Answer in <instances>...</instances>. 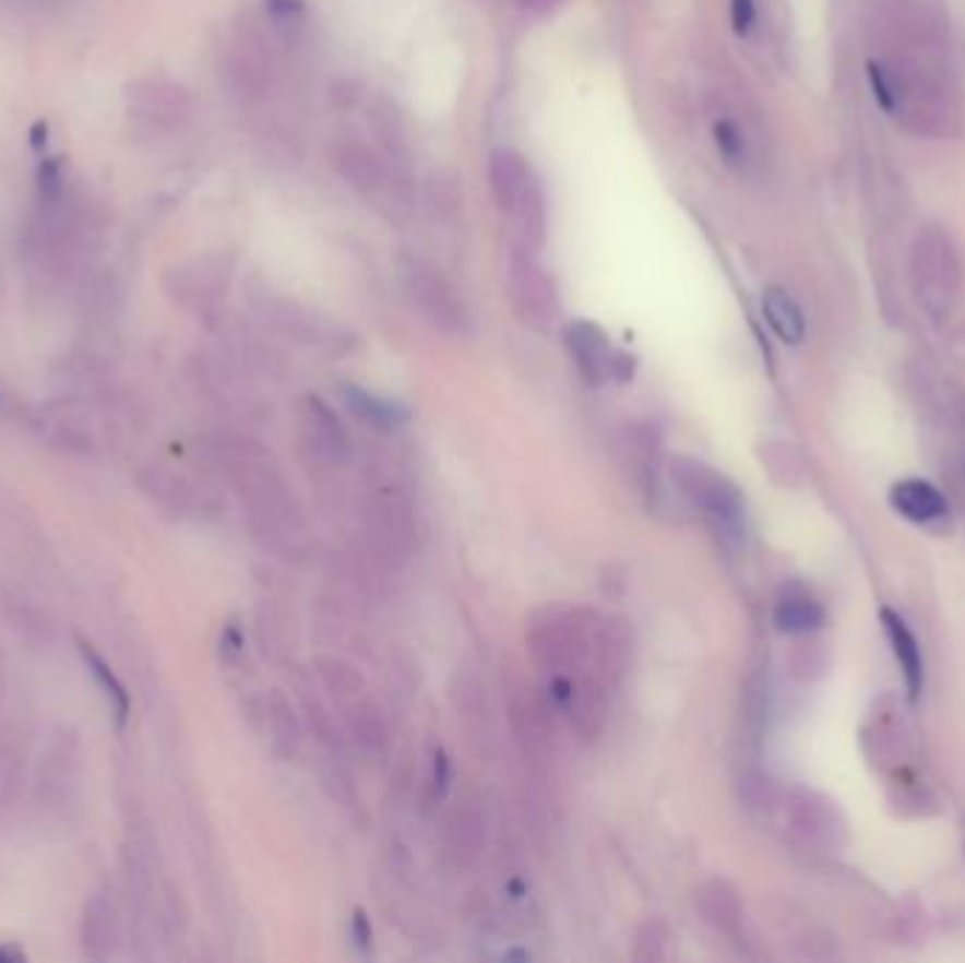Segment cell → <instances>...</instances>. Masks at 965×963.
I'll return each mask as SVG.
<instances>
[{"instance_id": "4fadbf2b", "label": "cell", "mask_w": 965, "mask_h": 963, "mask_svg": "<svg viewBox=\"0 0 965 963\" xmlns=\"http://www.w3.org/2000/svg\"><path fill=\"white\" fill-rule=\"evenodd\" d=\"M632 628L624 616L598 619L593 639V673L607 690H616L632 662Z\"/></svg>"}, {"instance_id": "1f68e13d", "label": "cell", "mask_w": 965, "mask_h": 963, "mask_svg": "<svg viewBox=\"0 0 965 963\" xmlns=\"http://www.w3.org/2000/svg\"><path fill=\"white\" fill-rule=\"evenodd\" d=\"M714 142H717L728 165H740L742 158H746V139H742L740 128L731 119H720V122L714 124Z\"/></svg>"}, {"instance_id": "44dd1931", "label": "cell", "mask_w": 965, "mask_h": 963, "mask_svg": "<svg viewBox=\"0 0 965 963\" xmlns=\"http://www.w3.org/2000/svg\"><path fill=\"white\" fill-rule=\"evenodd\" d=\"M756 452H760L762 469L769 472V478L782 489H799L808 480V464L790 441H762Z\"/></svg>"}, {"instance_id": "ffe728a7", "label": "cell", "mask_w": 965, "mask_h": 963, "mask_svg": "<svg viewBox=\"0 0 965 963\" xmlns=\"http://www.w3.org/2000/svg\"><path fill=\"white\" fill-rule=\"evenodd\" d=\"M762 314L769 320L771 331L785 345H799L805 340V334H808V322H805L802 308H799V302L785 288H765V294H762Z\"/></svg>"}, {"instance_id": "9c48e42d", "label": "cell", "mask_w": 965, "mask_h": 963, "mask_svg": "<svg viewBox=\"0 0 965 963\" xmlns=\"http://www.w3.org/2000/svg\"><path fill=\"white\" fill-rule=\"evenodd\" d=\"M269 317H272V322L283 334L302 342V345H311V348L327 350V354L345 356L359 345V336H356V331L350 325L334 320V317L320 314V311H313V308L302 306V302L274 300L272 314Z\"/></svg>"}, {"instance_id": "836d02e7", "label": "cell", "mask_w": 965, "mask_h": 963, "mask_svg": "<svg viewBox=\"0 0 965 963\" xmlns=\"http://www.w3.org/2000/svg\"><path fill=\"white\" fill-rule=\"evenodd\" d=\"M37 181H40L43 195H57L60 190V162L57 158H46L37 170Z\"/></svg>"}, {"instance_id": "e575fe53", "label": "cell", "mask_w": 965, "mask_h": 963, "mask_svg": "<svg viewBox=\"0 0 965 963\" xmlns=\"http://www.w3.org/2000/svg\"><path fill=\"white\" fill-rule=\"evenodd\" d=\"M265 9L277 21H297L306 9V0H265Z\"/></svg>"}, {"instance_id": "6da1fadb", "label": "cell", "mask_w": 965, "mask_h": 963, "mask_svg": "<svg viewBox=\"0 0 965 963\" xmlns=\"http://www.w3.org/2000/svg\"><path fill=\"white\" fill-rule=\"evenodd\" d=\"M867 9V32L878 46L867 74L878 105L912 133H952L960 119L957 85L938 23L912 0H870Z\"/></svg>"}, {"instance_id": "7a4b0ae2", "label": "cell", "mask_w": 965, "mask_h": 963, "mask_svg": "<svg viewBox=\"0 0 965 963\" xmlns=\"http://www.w3.org/2000/svg\"><path fill=\"white\" fill-rule=\"evenodd\" d=\"M598 616L587 608H543L528 628V650L539 670L553 676L593 673V639Z\"/></svg>"}, {"instance_id": "5bb4252c", "label": "cell", "mask_w": 965, "mask_h": 963, "mask_svg": "<svg viewBox=\"0 0 965 963\" xmlns=\"http://www.w3.org/2000/svg\"><path fill=\"white\" fill-rule=\"evenodd\" d=\"M443 847L457 868H472L486 847V813L475 802H463L446 817Z\"/></svg>"}, {"instance_id": "2e32d148", "label": "cell", "mask_w": 965, "mask_h": 963, "mask_svg": "<svg viewBox=\"0 0 965 963\" xmlns=\"http://www.w3.org/2000/svg\"><path fill=\"white\" fill-rule=\"evenodd\" d=\"M890 503L901 518L920 523V526L924 523H934V520L945 518V512H949V503H945L943 492H940L938 486L920 478L897 480L892 486Z\"/></svg>"}, {"instance_id": "d590c367", "label": "cell", "mask_w": 965, "mask_h": 963, "mask_svg": "<svg viewBox=\"0 0 965 963\" xmlns=\"http://www.w3.org/2000/svg\"><path fill=\"white\" fill-rule=\"evenodd\" d=\"M446 780H449V765L443 754H436V774H432V794L436 797H443L446 792Z\"/></svg>"}, {"instance_id": "74e56055", "label": "cell", "mask_w": 965, "mask_h": 963, "mask_svg": "<svg viewBox=\"0 0 965 963\" xmlns=\"http://www.w3.org/2000/svg\"><path fill=\"white\" fill-rule=\"evenodd\" d=\"M559 3H562V0H517L520 9H525V12H537V14L551 12V9H557Z\"/></svg>"}, {"instance_id": "3957f363", "label": "cell", "mask_w": 965, "mask_h": 963, "mask_svg": "<svg viewBox=\"0 0 965 963\" xmlns=\"http://www.w3.org/2000/svg\"><path fill=\"white\" fill-rule=\"evenodd\" d=\"M909 283L931 322H945L963 297V263L940 226H924L912 240Z\"/></svg>"}, {"instance_id": "8992f818", "label": "cell", "mask_w": 965, "mask_h": 963, "mask_svg": "<svg viewBox=\"0 0 965 963\" xmlns=\"http://www.w3.org/2000/svg\"><path fill=\"white\" fill-rule=\"evenodd\" d=\"M509 300L520 320L537 334H548L559 322L557 283L528 252H511L509 258Z\"/></svg>"}, {"instance_id": "d6a6232c", "label": "cell", "mask_w": 965, "mask_h": 963, "mask_svg": "<svg viewBox=\"0 0 965 963\" xmlns=\"http://www.w3.org/2000/svg\"><path fill=\"white\" fill-rule=\"evenodd\" d=\"M756 23V0H731V26L737 35H748Z\"/></svg>"}, {"instance_id": "7c38bea8", "label": "cell", "mask_w": 965, "mask_h": 963, "mask_svg": "<svg viewBox=\"0 0 965 963\" xmlns=\"http://www.w3.org/2000/svg\"><path fill=\"white\" fill-rule=\"evenodd\" d=\"M297 418L299 427H302L306 444L311 447L322 461L339 464V461L347 459L350 441H347L345 424H342L339 416L331 411V404L322 402L320 396H302V402L297 404Z\"/></svg>"}, {"instance_id": "d4e9b609", "label": "cell", "mask_w": 965, "mask_h": 963, "mask_svg": "<svg viewBox=\"0 0 965 963\" xmlns=\"http://www.w3.org/2000/svg\"><path fill=\"white\" fill-rule=\"evenodd\" d=\"M114 904L103 895H94L88 904H85V918H82V941H85V952L91 958H105L114 947Z\"/></svg>"}, {"instance_id": "8d00e7d4", "label": "cell", "mask_w": 965, "mask_h": 963, "mask_svg": "<svg viewBox=\"0 0 965 963\" xmlns=\"http://www.w3.org/2000/svg\"><path fill=\"white\" fill-rule=\"evenodd\" d=\"M28 144H32V151H37V153L46 147L48 144V122L46 119H37V122L28 128Z\"/></svg>"}, {"instance_id": "52a82bcc", "label": "cell", "mask_w": 965, "mask_h": 963, "mask_svg": "<svg viewBox=\"0 0 965 963\" xmlns=\"http://www.w3.org/2000/svg\"><path fill=\"white\" fill-rule=\"evenodd\" d=\"M785 817L796 840H802L808 847L830 851L836 854L847 845V820L842 808L827 797L808 786H794L785 794Z\"/></svg>"}, {"instance_id": "4316f807", "label": "cell", "mask_w": 965, "mask_h": 963, "mask_svg": "<svg viewBox=\"0 0 965 963\" xmlns=\"http://www.w3.org/2000/svg\"><path fill=\"white\" fill-rule=\"evenodd\" d=\"M265 715H269V726H272V740L277 746L279 754L291 758L299 749V721L294 706L288 704L286 696L272 692L269 701H265Z\"/></svg>"}, {"instance_id": "484cf974", "label": "cell", "mask_w": 965, "mask_h": 963, "mask_svg": "<svg viewBox=\"0 0 965 963\" xmlns=\"http://www.w3.org/2000/svg\"><path fill=\"white\" fill-rule=\"evenodd\" d=\"M370 128H373L376 142L384 147V153L393 158L407 156V130H404L402 114L388 99H376L373 108H370L368 117Z\"/></svg>"}, {"instance_id": "f35d334b", "label": "cell", "mask_w": 965, "mask_h": 963, "mask_svg": "<svg viewBox=\"0 0 965 963\" xmlns=\"http://www.w3.org/2000/svg\"><path fill=\"white\" fill-rule=\"evenodd\" d=\"M354 938H356V943H359V947H368L370 927H368V922H365V916H361V910H359V913H356V918H354Z\"/></svg>"}, {"instance_id": "30bf717a", "label": "cell", "mask_w": 965, "mask_h": 963, "mask_svg": "<svg viewBox=\"0 0 965 963\" xmlns=\"http://www.w3.org/2000/svg\"><path fill=\"white\" fill-rule=\"evenodd\" d=\"M543 698L534 692L520 690L509 701V721L514 732V744L525 763L537 774H545L553 763V726L551 715Z\"/></svg>"}, {"instance_id": "277c9868", "label": "cell", "mask_w": 965, "mask_h": 963, "mask_svg": "<svg viewBox=\"0 0 965 963\" xmlns=\"http://www.w3.org/2000/svg\"><path fill=\"white\" fill-rule=\"evenodd\" d=\"M669 478L726 537H740L746 526V500L731 478L692 455H669Z\"/></svg>"}, {"instance_id": "ba28073f", "label": "cell", "mask_w": 965, "mask_h": 963, "mask_svg": "<svg viewBox=\"0 0 965 963\" xmlns=\"http://www.w3.org/2000/svg\"><path fill=\"white\" fill-rule=\"evenodd\" d=\"M404 281H407V292L418 311L436 329L446 331V334H457L466 329V308H463L461 294L446 281L441 269L424 263V260H409L404 269Z\"/></svg>"}, {"instance_id": "d6986e66", "label": "cell", "mask_w": 965, "mask_h": 963, "mask_svg": "<svg viewBox=\"0 0 965 963\" xmlns=\"http://www.w3.org/2000/svg\"><path fill=\"white\" fill-rule=\"evenodd\" d=\"M339 170L342 176L350 181L359 192L365 195H379V192H388V170L381 165V158L376 156L370 147L365 144H345L339 151Z\"/></svg>"}, {"instance_id": "603a6c76", "label": "cell", "mask_w": 965, "mask_h": 963, "mask_svg": "<svg viewBox=\"0 0 965 963\" xmlns=\"http://www.w3.org/2000/svg\"><path fill=\"white\" fill-rule=\"evenodd\" d=\"M373 520L376 537L384 543V548H390V551H407L409 543H413V518H409V509L402 500H376Z\"/></svg>"}, {"instance_id": "9a60e30c", "label": "cell", "mask_w": 965, "mask_h": 963, "mask_svg": "<svg viewBox=\"0 0 965 963\" xmlns=\"http://www.w3.org/2000/svg\"><path fill=\"white\" fill-rule=\"evenodd\" d=\"M698 910H701L703 922L712 924L717 932L728 938H740L746 913H742L740 893H737L735 884H728L726 879H708L698 890Z\"/></svg>"}, {"instance_id": "5b68a950", "label": "cell", "mask_w": 965, "mask_h": 963, "mask_svg": "<svg viewBox=\"0 0 965 963\" xmlns=\"http://www.w3.org/2000/svg\"><path fill=\"white\" fill-rule=\"evenodd\" d=\"M491 195L497 206L514 218L528 243H543L545 238V195L528 162L514 151H500L489 165Z\"/></svg>"}, {"instance_id": "ac0fdd59", "label": "cell", "mask_w": 965, "mask_h": 963, "mask_svg": "<svg viewBox=\"0 0 965 963\" xmlns=\"http://www.w3.org/2000/svg\"><path fill=\"white\" fill-rule=\"evenodd\" d=\"M342 399H345L347 411L354 413L361 424L373 427V430H395L409 418V411L404 404L376 396V393L359 388V384H342Z\"/></svg>"}, {"instance_id": "ab89813d", "label": "cell", "mask_w": 965, "mask_h": 963, "mask_svg": "<svg viewBox=\"0 0 965 963\" xmlns=\"http://www.w3.org/2000/svg\"><path fill=\"white\" fill-rule=\"evenodd\" d=\"M0 961H23V952L21 950H12V947H0Z\"/></svg>"}, {"instance_id": "4dcf8cb0", "label": "cell", "mask_w": 965, "mask_h": 963, "mask_svg": "<svg viewBox=\"0 0 965 963\" xmlns=\"http://www.w3.org/2000/svg\"><path fill=\"white\" fill-rule=\"evenodd\" d=\"M737 794H740L742 806L748 811H771L776 806V799H779L774 783L760 772L742 774L740 783H737Z\"/></svg>"}, {"instance_id": "f546056e", "label": "cell", "mask_w": 965, "mask_h": 963, "mask_svg": "<svg viewBox=\"0 0 965 963\" xmlns=\"http://www.w3.org/2000/svg\"><path fill=\"white\" fill-rule=\"evenodd\" d=\"M82 656H85V662H88V667L94 670V676L99 678V683L105 687V696H108L110 704H114L116 724L124 726V721H128V712H130V698H128V692H124V687L116 681L114 673L108 670V664L96 656L94 650H91V644H82Z\"/></svg>"}, {"instance_id": "83f0119b", "label": "cell", "mask_w": 965, "mask_h": 963, "mask_svg": "<svg viewBox=\"0 0 965 963\" xmlns=\"http://www.w3.org/2000/svg\"><path fill=\"white\" fill-rule=\"evenodd\" d=\"M813 633L808 635H799L802 642L796 644L794 653H790V670L799 681H817L827 673L830 667V653L822 642L817 639H810Z\"/></svg>"}, {"instance_id": "f1b7e54d", "label": "cell", "mask_w": 965, "mask_h": 963, "mask_svg": "<svg viewBox=\"0 0 965 963\" xmlns=\"http://www.w3.org/2000/svg\"><path fill=\"white\" fill-rule=\"evenodd\" d=\"M632 958L641 963H658L669 958V929L660 922H644L632 941Z\"/></svg>"}, {"instance_id": "cb8c5ba5", "label": "cell", "mask_w": 965, "mask_h": 963, "mask_svg": "<svg viewBox=\"0 0 965 963\" xmlns=\"http://www.w3.org/2000/svg\"><path fill=\"white\" fill-rule=\"evenodd\" d=\"M863 749H867V758L872 763H878L881 769L886 765H897L906 754V738L904 729L897 726V721L881 715L875 717L867 729H863Z\"/></svg>"}, {"instance_id": "8fae6325", "label": "cell", "mask_w": 965, "mask_h": 963, "mask_svg": "<svg viewBox=\"0 0 965 963\" xmlns=\"http://www.w3.org/2000/svg\"><path fill=\"white\" fill-rule=\"evenodd\" d=\"M564 342H568V350H571L579 373L591 384H601L607 379L621 377V365H632L624 354L612 348L607 334L598 329L596 322H571L568 331H564Z\"/></svg>"}, {"instance_id": "e0dca14e", "label": "cell", "mask_w": 965, "mask_h": 963, "mask_svg": "<svg viewBox=\"0 0 965 963\" xmlns=\"http://www.w3.org/2000/svg\"><path fill=\"white\" fill-rule=\"evenodd\" d=\"M881 625H884L892 653H895L901 673H904L906 692H909L912 701H918L920 692H924V656H920L918 639L909 630V625L890 608L881 610Z\"/></svg>"}, {"instance_id": "7402d4cb", "label": "cell", "mask_w": 965, "mask_h": 963, "mask_svg": "<svg viewBox=\"0 0 965 963\" xmlns=\"http://www.w3.org/2000/svg\"><path fill=\"white\" fill-rule=\"evenodd\" d=\"M774 622L782 633L790 635L817 633V630L824 625V608L810 594L788 591V594L776 602Z\"/></svg>"}]
</instances>
